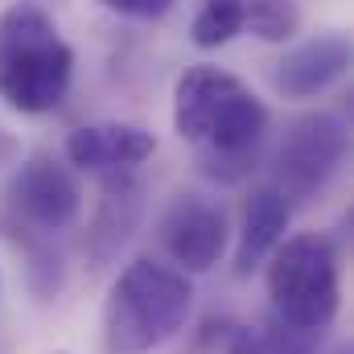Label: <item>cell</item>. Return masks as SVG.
Listing matches in <instances>:
<instances>
[{
  "instance_id": "cell-1",
  "label": "cell",
  "mask_w": 354,
  "mask_h": 354,
  "mask_svg": "<svg viewBox=\"0 0 354 354\" xmlns=\"http://www.w3.org/2000/svg\"><path fill=\"white\" fill-rule=\"evenodd\" d=\"M174 128L214 181H243L268 140V107L231 71L189 66L174 87Z\"/></svg>"
},
{
  "instance_id": "cell-2",
  "label": "cell",
  "mask_w": 354,
  "mask_h": 354,
  "mask_svg": "<svg viewBox=\"0 0 354 354\" xmlns=\"http://www.w3.org/2000/svg\"><path fill=\"white\" fill-rule=\"evenodd\" d=\"M75 75V50L54 17L29 0L0 12V99L21 115L54 111Z\"/></svg>"
},
{
  "instance_id": "cell-3",
  "label": "cell",
  "mask_w": 354,
  "mask_h": 354,
  "mask_svg": "<svg viewBox=\"0 0 354 354\" xmlns=\"http://www.w3.org/2000/svg\"><path fill=\"white\" fill-rule=\"evenodd\" d=\"M194 284L181 268L157 260H132L107 292L103 342L107 354H153L185 326Z\"/></svg>"
},
{
  "instance_id": "cell-4",
  "label": "cell",
  "mask_w": 354,
  "mask_h": 354,
  "mask_svg": "<svg viewBox=\"0 0 354 354\" xmlns=\"http://www.w3.org/2000/svg\"><path fill=\"white\" fill-rule=\"evenodd\" d=\"M268 301L280 326L322 334L338 317L342 301V268L334 239L322 231L280 239L268 264Z\"/></svg>"
},
{
  "instance_id": "cell-5",
  "label": "cell",
  "mask_w": 354,
  "mask_h": 354,
  "mask_svg": "<svg viewBox=\"0 0 354 354\" xmlns=\"http://www.w3.org/2000/svg\"><path fill=\"white\" fill-rule=\"evenodd\" d=\"M346 149H351V136L338 115H330V111L301 115L288 124V132L276 149V181L272 185L288 202H309L342 169Z\"/></svg>"
},
{
  "instance_id": "cell-6",
  "label": "cell",
  "mask_w": 354,
  "mask_h": 354,
  "mask_svg": "<svg viewBox=\"0 0 354 354\" xmlns=\"http://www.w3.org/2000/svg\"><path fill=\"white\" fill-rule=\"evenodd\" d=\"M4 202L12 210V223L29 227L33 235H58L79 223L83 194L66 165H58L50 153H33L17 165V174L4 185Z\"/></svg>"
},
{
  "instance_id": "cell-7",
  "label": "cell",
  "mask_w": 354,
  "mask_h": 354,
  "mask_svg": "<svg viewBox=\"0 0 354 354\" xmlns=\"http://www.w3.org/2000/svg\"><path fill=\"white\" fill-rule=\"evenodd\" d=\"M227 214L218 202L202 194H177L161 218V243L174 256V264L189 272H210L227 252Z\"/></svg>"
},
{
  "instance_id": "cell-8",
  "label": "cell",
  "mask_w": 354,
  "mask_h": 354,
  "mask_svg": "<svg viewBox=\"0 0 354 354\" xmlns=\"http://www.w3.org/2000/svg\"><path fill=\"white\" fill-rule=\"evenodd\" d=\"M157 153V136L140 124H83L66 136V161L91 174H132Z\"/></svg>"
},
{
  "instance_id": "cell-9",
  "label": "cell",
  "mask_w": 354,
  "mask_h": 354,
  "mask_svg": "<svg viewBox=\"0 0 354 354\" xmlns=\"http://www.w3.org/2000/svg\"><path fill=\"white\" fill-rule=\"evenodd\" d=\"M346 71H351V41L342 33H322L292 46L272 66V87L284 99H313L326 95Z\"/></svg>"
},
{
  "instance_id": "cell-10",
  "label": "cell",
  "mask_w": 354,
  "mask_h": 354,
  "mask_svg": "<svg viewBox=\"0 0 354 354\" xmlns=\"http://www.w3.org/2000/svg\"><path fill=\"white\" fill-rule=\"evenodd\" d=\"M292 218V202L276 189V185H256L248 206H243V223H239V239H235V276H252L276 252V243L284 239Z\"/></svg>"
},
{
  "instance_id": "cell-11",
  "label": "cell",
  "mask_w": 354,
  "mask_h": 354,
  "mask_svg": "<svg viewBox=\"0 0 354 354\" xmlns=\"http://www.w3.org/2000/svg\"><path fill=\"white\" fill-rule=\"evenodd\" d=\"M136 223H140V185L115 174L103 185V206H99L95 227H91V256L111 260L128 243Z\"/></svg>"
},
{
  "instance_id": "cell-12",
  "label": "cell",
  "mask_w": 354,
  "mask_h": 354,
  "mask_svg": "<svg viewBox=\"0 0 354 354\" xmlns=\"http://www.w3.org/2000/svg\"><path fill=\"white\" fill-rule=\"evenodd\" d=\"M243 12L248 0H202L194 21H189V37L198 50H218L227 46L235 33H243Z\"/></svg>"
},
{
  "instance_id": "cell-13",
  "label": "cell",
  "mask_w": 354,
  "mask_h": 354,
  "mask_svg": "<svg viewBox=\"0 0 354 354\" xmlns=\"http://www.w3.org/2000/svg\"><path fill=\"white\" fill-rule=\"evenodd\" d=\"M243 29H252L260 41H288L301 29V12L292 0H248Z\"/></svg>"
},
{
  "instance_id": "cell-14",
  "label": "cell",
  "mask_w": 354,
  "mask_h": 354,
  "mask_svg": "<svg viewBox=\"0 0 354 354\" xmlns=\"http://www.w3.org/2000/svg\"><path fill=\"white\" fill-rule=\"evenodd\" d=\"M322 334H305L292 326H280L276 317L268 322L264 334H256V354H313Z\"/></svg>"
},
{
  "instance_id": "cell-15",
  "label": "cell",
  "mask_w": 354,
  "mask_h": 354,
  "mask_svg": "<svg viewBox=\"0 0 354 354\" xmlns=\"http://www.w3.org/2000/svg\"><path fill=\"white\" fill-rule=\"evenodd\" d=\"M99 4L120 12V17H136V21H153V17H165L174 8V0H99Z\"/></svg>"
},
{
  "instance_id": "cell-16",
  "label": "cell",
  "mask_w": 354,
  "mask_h": 354,
  "mask_svg": "<svg viewBox=\"0 0 354 354\" xmlns=\"http://www.w3.org/2000/svg\"><path fill=\"white\" fill-rule=\"evenodd\" d=\"M338 354H346V351H338Z\"/></svg>"
}]
</instances>
